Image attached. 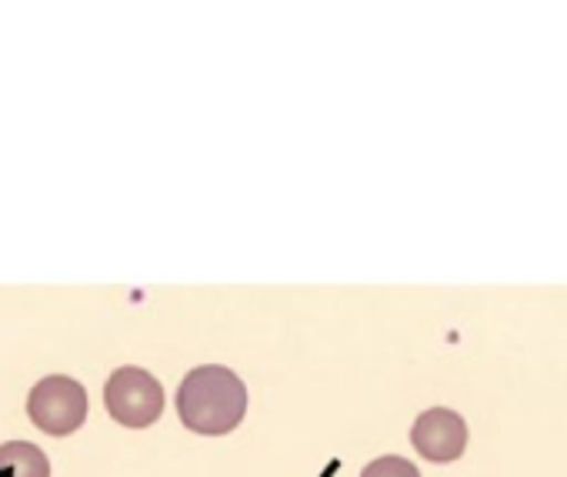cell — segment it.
Returning <instances> with one entry per match:
<instances>
[{
    "label": "cell",
    "instance_id": "6da1fadb",
    "mask_svg": "<svg viewBox=\"0 0 567 477\" xmlns=\"http://www.w3.org/2000/svg\"><path fill=\"white\" fill-rule=\"evenodd\" d=\"M177 414L194 434H230L247 414V387L230 367L200 364L177 387Z\"/></svg>",
    "mask_w": 567,
    "mask_h": 477
},
{
    "label": "cell",
    "instance_id": "7a4b0ae2",
    "mask_svg": "<svg viewBox=\"0 0 567 477\" xmlns=\"http://www.w3.org/2000/svg\"><path fill=\"white\" fill-rule=\"evenodd\" d=\"M104 407L124 427H151L164 414V387L144 367H117L104 384Z\"/></svg>",
    "mask_w": 567,
    "mask_h": 477
},
{
    "label": "cell",
    "instance_id": "3957f363",
    "mask_svg": "<svg viewBox=\"0 0 567 477\" xmlns=\"http://www.w3.org/2000/svg\"><path fill=\"white\" fill-rule=\"evenodd\" d=\"M28 414L44 434H54V437L74 434L87 421V391L74 377L51 374L31 387Z\"/></svg>",
    "mask_w": 567,
    "mask_h": 477
},
{
    "label": "cell",
    "instance_id": "277c9868",
    "mask_svg": "<svg viewBox=\"0 0 567 477\" xmlns=\"http://www.w3.org/2000/svg\"><path fill=\"white\" fill-rule=\"evenodd\" d=\"M411 444L424 460H434V464L457 460L467 447V424L451 407H431L417 414L411 427Z\"/></svg>",
    "mask_w": 567,
    "mask_h": 477
},
{
    "label": "cell",
    "instance_id": "5b68a950",
    "mask_svg": "<svg viewBox=\"0 0 567 477\" xmlns=\"http://www.w3.org/2000/svg\"><path fill=\"white\" fill-rule=\"evenodd\" d=\"M0 470H11V477H51V460L31 440H4L0 444Z\"/></svg>",
    "mask_w": 567,
    "mask_h": 477
},
{
    "label": "cell",
    "instance_id": "8992f818",
    "mask_svg": "<svg viewBox=\"0 0 567 477\" xmlns=\"http://www.w3.org/2000/svg\"><path fill=\"white\" fill-rule=\"evenodd\" d=\"M361 477H421V470L408 460V457H398V454H388V457H378L371 460Z\"/></svg>",
    "mask_w": 567,
    "mask_h": 477
}]
</instances>
